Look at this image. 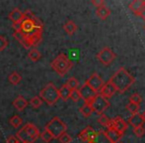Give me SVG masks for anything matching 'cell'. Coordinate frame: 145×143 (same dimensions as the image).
<instances>
[{
	"mask_svg": "<svg viewBox=\"0 0 145 143\" xmlns=\"http://www.w3.org/2000/svg\"><path fill=\"white\" fill-rule=\"evenodd\" d=\"M109 81L115 87L116 91L123 93L135 83V77L130 75L124 68H120L112 75Z\"/></svg>",
	"mask_w": 145,
	"mask_h": 143,
	"instance_id": "6da1fadb",
	"label": "cell"
},
{
	"mask_svg": "<svg viewBox=\"0 0 145 143\" xmlns=\"http://www.w3.org/2000/svg\"><path fill=\"white\" fill-rule=\"evenodd\" d=\"M52 70L56 72L60 77L65 75L68 71L73 67V64L71 60L65 54H59L52 63H50Z\"/></svg>",
	"mask_w": 145,
	"mask_h": 143,
	"instance_id": "7a4b0ae2",
	"label": "cell"
},
{
	"mask_svg": "<svg viewBox=\"0 0 145 143\" xmlns=\"http://www.w3.org/2000/svg\"><path fill=\"white\" fill-rule=\"evenodd\" d=\"M40 99L48 105H54L59 99L58 89L52 83H50L40 91Z\"/></svg>",
	"mask_w": 145,
	"mask_h": 143,
	"instance_id": "3957f363",
	"label": "cell"
},
{
	"mask_svg": "<svg viewBox=\"0 0 145 143\" xmlns=\"http://www.w3.org/2000/svg\"><path fill=\"white\" fill-rule=\"evenodd\" d=\"M44 129L48 130V131L52 134V136L54 139V138H58L61 134L66 132L67 126L60 118L56 116V117H54L48 124H46Z\"/></svg>",
	"mask_w": 145,
	"mask_h": 143,
	"instance_id": "277c9868",
	"label": "cell"
},
{
	"mask_svg": "<svg viewBox=\"0 0 145 143\" xmlns=\"http://www.w3.org/2000/svg\"><path fill=\"white\" fill-rule=\"evenodd\" d=\"M89 105L93 109V112H96L97 114L101 115L110 107V101L102 97L100 93H97V95L90 101Z\"/></svg>",
	"mask_w": 145,
	"mask_h": 143,
	"instance_id": "5b68a950",
	"label": "cell"
},
{
	"mask_svg": "<svg viewBox=\"0 0 145 143\" xmlns=\"http://www.w3.org/2000/svg\"><path fill=\"white\" fill-rule=\"evenodd\" d=\"M116 58V55L113 52L111 48L109 47H105L103 48L97 55V59L100 61L101 64H103L104 66H110L112 63L115 61Z\"/></svg>",
	"mask_w": 145,
	"mask_h": 143,
	"instance_id": "8992f818",
	"label": "cell"
},
{
	"mask_svg": "<svg viewBox=\"0 0 145 143\" xmlns=\"http://www.w3.org/2000/svg\"><path fill=\"white\" fill-rule=\"evenodd\" d=\"M85 83L89 85V87H91L94 91H96L97 93H99L105 83H104L103 79L100 77L99 73H94L93 75H90V77L87 79L86 81H85Z\"/></svg>",
	"mask_w": 145,
	"mask_h": 143,
	"instance_id": "52a82bcc",
	"label": "cell"
},
{
	"mask_svg": "<svg viewBox=\"0 0 145 143\" xmlns=\"http://www.w3.org/2000/svg\"><path fill=\"white\" fill-rule=\"evenodd\" d=\"M107 128H114L120 135H123L124 132L127 130L128 125L120 116H116L115 118L111 119V122H110V124L108 125Z\"/></svg>",
	"mask_w": 145,
	"mask_h": 143,
	"instance_id": "ba28073f",
	"label": "cell"
},
{
	"mask_svg": "<svg viewBox=\"0 0 145 143\" xmlns=\"http://www.w3.org/2000/svg\"><path fill=\"white\" fill-rule=\"evenodd\" d=\"M129 9L132 11V13L135 14L136 16L144 18L145 13V0H134L129 4Z\"/></svg>",
	"mask_w": 145,
	"mask_h": 143,
	"instance_id": "9c48e42d",
	"label": "cell"
},
{
	"mask_svg": "<svg viewBox=\"0 0 145 143\" xmlns=\"http://www.w3.org/2000/svg\"><path fill=\"white\" fill-rule=\"evenodd\" d=\"M79 93H80L81 99H83L85 103H89L90 101L97 95V93L94 91L89 85H86V83H84V85L79 89Z\"/></svg>",
	"mask_w": 145,
	"mask_h": 143,
	"instance_id": "30bf717a",
	"label": "cell"
},
{
	"mask_svg": "<svg viewBox=\"0 0 145 143\" xmlns=\"http://www.w3.org/2000/svg\"><path fill=\"white\" fill-rule=\"evenodd\" d=\"M96 135V131L91 127V126H87L85 127L80 133L78 134V138L83 142H90L93 140V138Z\"/></svg>",
	"mask_w": 145,
	"mask_h": 143,
	"instance_id": "8fae6325",
	"label": "cell"
},
{
	"mask_svg": "<svg viewBox=\"0 0 145 143\" xmlns=\"http://www.w3.org/2000/svg\"><path fill=\"white\" fill-rule=\"evenodd\" d=\"M24 128H25L26 132H27L28 136H29L30 140L32 142L36 141L37 139H39L40 138V132L39 131L38 127H37L35 124L33 123H27L25 126H24Z\"/></svg>",
	"mask_w": 145,
	"mask_h": 143,
	"instance_id": "7c38bea8",
	"label": "cell"
},
{
	"mask_svg": "<svg viewBox=\"0 0 145 143\" xmlns=\"http://www.w3.org/2000/svg\"><path fill=\"white\" fill-rule=\"evenodd\" d=\"M116 91L115 87H114L110 81H107V83H104L103 87L101 89V91H100L99 93L103 97H105L106 99L109 101V99H111V97H114V95L116 93Z\"/></svg>",
	"mask_w": 145,
	"mask_h": 143,
	"instance_id": "4fadbf2b",
	"label": "cell"
},
{
	"mask_svg": "<svg viewBox=\"0 0 145 143\" xmlns=\"http://www.w3.org/2000/svg\"><path fill=\"white\" fill-rule=\"evenodd\" d=\"M21 25H22L21 32H23V33L26 34V35H29V34L34 32L35 25H34V22H33V20L31 19V18L26 17L25 19L21 22Z\"/></svg>",
	"mask_w": 145,
	"mask_h": 143,
	"instance_id": "5bb4252c",
	"label": "cell"
},
{
	"mask_svg": "<svg viewBox=\"0 0 145 143\" xmlns=\"http://www.w3.org/2000/svg\"><path fill=\"white\" fill-rule=\"evenodd\" d=\"M8 17H9L10 20L13 21V23H21V22L26 18V16L23 12H21L19 9L15 8V9L8 15Z\"/></svg>",
	"mask_w": 145,
	"mask_h": 143,
	"instance_id": "9a60e30c",
	"label": "cell"
},
{
	"mask_svg": "<svg viewBox=\"0 0 145 143\" xmlns=\"http://www.w3.org/2000/svg\"><path fill=\"white\" fill-rule=\"evenodd\" d=\"M105 133L112 143H118L122 137V135H120V134L118 133V131H116L114 128H108L107 131H105Z\"/></svg>",
	"mask_w": 145,
	"mask_h": 143,
	"instance_id": "2e32d148",
	"label": "cell"
},
{
	"mask_svg": "<svg viewBox=\"0 0 145 143\" xmlns=\"http://www.w3.org/2000/svg\"><path fill=\"white\" fill-rule=\"evenodd\" d=\"M127 122H128V124H129V125H131L133 128L143 125V123H144L143 119H142V117H141V114H139V113L132 114V115L128 118Z\"/></svg>",
	"mask_w": 145,
	"mask_h": 143,
	"instance_id": "e0dca14e",
	"label": "cell"
},
{
	"mask_svg": "<svg viewBox=\"0 0 145 143\" xmlns=\"http://www.w3.org/2000/svg\"><path fill=\"white\" fill-rule=\"evenodd\" d=\"M28 105H29V103H28L22 95H19V97L13 101L14 107H15L18 111H23V110L28 107Z\"/></svg>",
	"mask_w": 145,
	"mask_h": 143,
	"instance_id": "ac0fdd59",
	"label": "cell"
},
{
	"mask_svg": "<svg viewBox=\"0 0 145 143\" xmlns=\"http://www.w3.org/2000/svg\"><path fill=\"white\" fill-rule=\"evenodd\" d=\"M111 13H112L111 9L108 8L106 5L101 6V7L96 9V15H97L101 20H106L110 15H111Z\"/></svg>",
	"mask_w": 145,
	"mask_h": 143,
	"instance_id": "d6986e66",
	"label": "cell"
},
{
	"mask_svg": "<svg viewBox=\"0 0 145 143\" xmlns=\"http://www.w3.org/2000/svg\"><path fill=\"white\" fill-rule=\"evenodd\" d=\"M13 37L18 41V42L21 43V44L23 45V46L25 47L26 49H30L31 48L29 42H28L27 36H26L25 34L23 33V32H21V31H20V32H14V33H13Z\"/></svg>",
	"mask_w": 145,
	"mask_h": 143,
	"instance_id": "ffe728a7",
	"label": "cell"
},
{
	"mask_svg": "<svg viewBox=\"0 0 145 143\" xmlns=\"http://www.w3.org/2000/svg\"><path fill=\"white\" fill-rule=\"evenodd\" d=\"M63 29L65 30V32L67 33V35L72 36V35H74L75 32L77 31V25L75 24L74 21H72V20H68V21L63 25Z\"/></svg>",
	"mask_w": 145,
	"mask_h": 143,
	"instance_id": "44dd1931",
	"label": "cell"
},
{
	"mask_svg": "<svg viewBox=\"0 0 145 143\" xmlns=\"http://www.w3.org/2000/svg\"><path fill=\"white\" fill-rule=\"evenodd\" d=\"M58 93H59V99H61L63 101H66L70 99L71 89H69L66 85H63L62 87L58 89Z\"/></svg>",
	"mask_w": 145,
	"mask_h": 143,
	"instance_id": "7402d4cb",
	"label": "cell"
},
{
	"mask_svg": "<svg viewBox=\"0 0 145 143\" xmlns=\"http://www.w3.org/2000/svg\"><path fill=\"white\" fill-rule=\"evenodd\" d=\"M92 143H112L107 137L105 131H99L96 132L95 137L92 140Z\"/></svg>",
	"mask_w": 145,
	"mask_h": 143,
	"instance_id": "603a6c76",
	"label": "cell"
},
{
	"mask_svg": "<svg viewBox=\"0 0 145 143\" xmlns=\"http://www.w3.org/2000/svg\"><path fill=\"white\" fill-rule=\"evenodd\" d=\"M8 79H9V81L12 83V85H16L22 81V77L20 75V73H17V72H13V73H10V75L8 77Z\"/></svg>",
	"mask_w": 145,
	"mask_h": 143,
	"instance_id": "cb8c5ba5",
	"label": "cell"
},
{
	"mask_svg": "<svg viewBox=\"0 0 145 143\" xmlns=\"http://www.w3.org/2000/svg\"><path fill=\"white\" fill-rule=\"evenodd\" d=\"M79 111L81 112V114H82L84 117H89V116L92 114V112H93V109H92V107H90L89 103H84V105L80 107Z\"/></svg>",
	"mask_w": 145,
	"mask_h": 143,
	"instance_id": "d4e9b609",
	"label": "cell"
},
{
	"mask_svg": "<svg viewBox=\"0 0 145 143\" xmlns=\"http://www.w3.org/2000/svg\"><path fill=\"white\" fill-rule=\"evenodd\" d=\"M28 57L33 62H38L40 59V57H42V55H40V53L37 49H32L29 52V54H28Z\"/></svg>",
	"mask_w": 145,
	"mask_h": 143,
	"instance_id": "484cf974",
	"label": "cell"
},
{
	"mask_svg": "<svg viewBox=\"0 0 145 143\" xmlns=\"http://www.w3.org/2000/svg\"><path fill=\"white\" fill-rule=\"evenodd\" d=\"M17 139H20L22 142H26V141H30V142H32L30 140V138H29V136H28V134H27V132H26V130H25V128H21V129L19 130V131L17 132Z\"/></svg>",
	"mask_w": 145,
	"mask_h": 143,
	"instance_id": "4316f807",
	"label": "cell"
},
{
	"mask_svg": "<svg viewBox=\"0 0 145 143\" xmlns=\"http://www.w3.org/2000/svg\"><path fill=\"white\" fill-rule=\"evenodd\" d=\"M71 91H74V89H78L79 81L76 77H70V79L67 81V83H65Z\"/></svg>",
	"mask_w": 145,
	"mask_h": 143,
	"instance_id": "83f0119b",
	"label": "cell"
},
{
	"mask_svg": "<svg viewBox=\"0 0 145 143\" xmlns=\"http://www.w3.org/2000/svg\"><path fill=\"white\" fill-rule=\"evenodd\" d=\"M22 123H23V119H22L20 116L14 115L10 118V124H11L13 127H15V128L19 127V126L22 125Z\"/></svg>",
	"mask_w": 145,
	"mask_h": 143,
	"instance_id": "f1b7e54d",
	"label": "cell"
},
{
	"mask_svg": "<svg viewBox=\"0 0 145 143\" xmlns=\"http://www.w3.org/2000/svg\"><path fill=\"white\" fill-rule=\"evenodd\" d=\"M139 108H140V105H135V103H129L126 105V109H127L128 112H130L132 114H136L138 113L139 111Z\"/></svg>",
	"mask_w": 145,
	"mask_h": 143,
	"instance_id": "f546056e",
	"label": "cell"
},
{
	"mask_svg": "<svg viewBox=\"0 0 145 143\" xmlns=\"http://www.w3.org/2000/svg\"><path fill=\"white\" fill-rule=\"evenodd\" d=\"M40 139H42V141L46 142V143L50 142L52 139H54V137L52 136V134H50V132H48V130H46V129H44V131H42V133H40Z\"/></svg>",
	"mask_w": 145,
	"mask_h": 143,
	"instance_id": "4dcf8cb0",
	"label": "cell"
},
{
	"mask_svg": "<svg viewBox=\"0 0 145 143\" xmlns=\"http://www.w3.org/2000/svg\"><path fill=\"white\" fill-rule=\"evenodd\" d=\"M30 105H31V107H34V108H39L42 105V101L40 99V97H32V99H30Z\"/></svg>",
	"mask_w": 145,
	"mask_h": 143,
	"instance_id": "1f68e13d",
	"label": "cell"
},
{
	"mask_svg": "<svg viewBox=\"0 0 145 143\" xmlns=\"http://www.w3.org/2000/svg\"><path fill=\"white\" fill-rule=\"evenodd\" d=\"M98 122H99L101 125L103 126H107L110 124V122H111V119H110L109 117H108L107 115H105V114H101V115L99 116V118H98Z\"/></svg>",
	"mask_w": 145,
	"mask_h": 143,
	"instance_id": "d6a6232c",
	"label": "cell"
},
{
	"mask_svg": "<svg viewBox=\"0 0 145 143\" xmlns=\"http://www.w3.org/2000/svg\"><path fill=\"white\" fill-rule=\"evenodd\" d=\"M142 99H141V95L139 93H133L129 97V103H135V105H140V103H141Z\"/></svg>",
	"mask_w": 145,
	"mask_h": 143,
	"instance_id": "836d02e7",
	"label": "cell"
},
{
	"mask_svg": "<svg viewBox=\"0 0 145 143\" xmlns=\"http://www.w3.org/2000/svg\"><path fill=\"white\" fill-rule=\"evenodd\" d=\"M57 139L59 140V142L60 143H71L72 142V137H71L68 133H66V132H64L63 134H61Z\"/></svg>",
	"mask_w": 145,
	"mask_h": 143,
	"instance_id": "e575fe53",
	"label": "cell"
},
{
	"mask_svg": "<svg viewBox=\"0 0 145 143\" xmlns=\"http://www.w3.org/2000/svg\"><path fill=\"white\" fill-rule=\"evenodd\" d=\"M70 99H72L74 103H77V101H79V99H81L80 93H79V89H74V91H71Z\"/></svg>",
	"mask_w": 145,
	"mask_h": 143,
	"instance_id": "d590c367",
	"label": "cell"
},
{
	"mask_svg": "<svg viewBox=\"0 0 145 143\" xmlns=\"http://www.w3.org/2000/svg\"><path fill=\"white\" fill-rule=\"evenodd\" d=\"M133 132L137 137H142V136L145 134V128L143 127V125L138 126V127H135L133 129Z\"/></svg>",
	"mask_w": 145,
	"mask_h": 143,
	"instance_id": "8d00e7d4",
	"label": "cell"
},
{
	"mask_svg": "<svg viewBox=\"0 0 145 143\" xmlns=\"http://www.w3.org/2000/svg\"><path fill=\"white\" fill-rule=\"evenodd\" d=\"M8 41L4 36H0V51H3L7 48Z\"/></svg>",
	"mask_w": 145,
	"mask_h": 143,
	"instance_id": "74e56055",
	"label": "cell"
},
{
	"mask_svg": "<svg viewBox=\"0 0 145 143\" xmlns=\"http://www.w3.org/2000/svg\"><path fill=\"white\" fill-rule=\"evenodd\" d=\"M91 3L93 4V5L95 6L96 8H99V7H101V6L106 5L105 1H104V0H92Z\"/></svg>",
	"mask_w": 145,
	"mask_h": 143,
	"instance_id": "f35d334b",
	"label": "cell"
},
{
	"mask_svg": "<svg viewBox=\"0 0 145 143\" xmlns=\"http://www.w3.org/2000/svg\"><path fill=\"white\" fill-rule=\"evenodd\" d=\"M7 143H19V140L14 135H11L7 138Z\"/></svg>",
	"mask_w": 145,
	"mask_h": 143,
	"instance_id": "ab89813d",
	"label": "cell"
},
{
	"mask_svg": "<svg viewBox=\"0 0 145 143\" xmlns=\"http://www.w3.org/2000/svg\"><path fill=\"white\" fill-rule=\"evenodd\" d=\"M13 29L15 30V32H20L22 30L21 23H13Z\"/></svg>",
	"mask_w": 145,
	"mask_h": 143,
	"instance_id": "60d3db41",
	"label": "cell"
},
{
	"mask_svg": "<svg viewBox=\"0 0 145 143\" xmlns=\"http://www.w3.org/2000/svg\"><path fill=\"white\" fill-rule=\"evenodd\" d=\"M141 117H142V119H143V121L145 122V110H144V112L141 114Z\"/></svg>",
	"mask_w": 145,
	"mask_h": 143,
	"instance_id": "b9f144b4",
	"label": "cell"
},
{
	"mask_svg": "<svg viewBox=\"0 0 145 143\" xmlns=\"http://www.w3.org/2000/svg\"><path fill=\"white\" fill-rule=\"evenodd\" d=\"M22 143H33V142H30V141H26V142H22Z\"/></svg>",
	"mask_w": 145,
	"mask_h": 143,
	"instance_id": "7bdbcfd3",
	"label": "cell"
},
{
	"mask_svg": "<svg viewBox=\"0 0 145 143\" xmlns=\"http://www.w3.org/2000/svg\"><path fill=\"white\" fill-rule=\"evenodd\" d=\"M88 143H92V141H90V142H88Z\"/></svg>",
	"mask_w": 145,
	"mask_h": 143,
	"instance_id": "ee69618b",
	"label": "cell"
},
{
	"mask_svg": "<svg viewBox=\"0 0 145 143\" xmlns=\"http://www.w3.org/2000/svg\"><path fill=\"white\" fill-rule=\"evenodd\" d=\"M144 29H145V27H144Z\"/></svg>",
	"mask_w": 145,
	"mask_h": 143,
	"instance_id": "f6af8a7d",
	"label": "cell"
},
{
	"mask_svg": "<svg viewBox=\"0 0 145 143\" xmlns=\"http://www.w3.org/2000/svg\"><path fill=\"white\" fill-rule=\"evenodd\" d=\"M19 143H20V142H19Z\"/></svg>",
	"mask_w": 145,
	"mask_h": 143,
	"instance_id": "bcb514c9",
	"label": "cell"
}]
</instances>
